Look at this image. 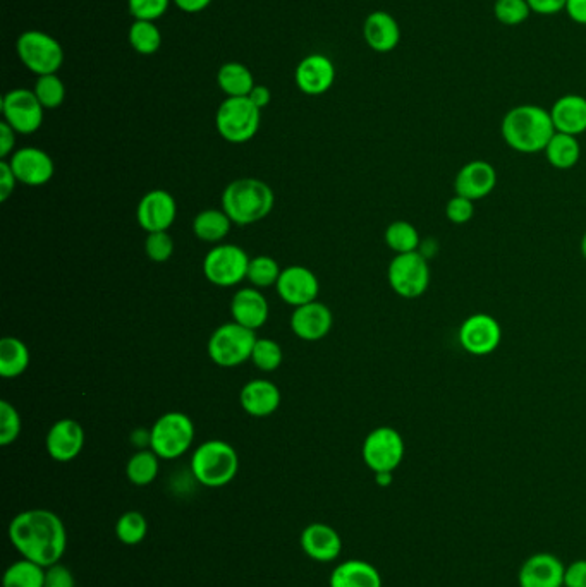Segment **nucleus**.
I'll return each mask as SVG.
<instances>
[{
  "label": "nucleus",
  "mask_w": 586,
  "mask_h": 587,
  "mask_svg": "<svg viewBox=\"0 0 586 587\" xmlns=\"http://www.w3.org/2000/svg\"><path fill=\"white\" fill-rule=\"evenodd\" d=\"M4 121L19 134L37 133L43 124V105L35 91L16 88L2 98Z\"/></svg>",
  "instance_id": "f8f14e48"
},
{
  "label": "nucleus",
  "mask_w": 586,
  "mask_h": 587,
  "mask_svg": "<svg viewBox=\"0 0 586 587\" xmlns=\"http://www.w3.org/2000/svg\"><path fill=\"white\" fill-rule=\"evenodd\" d=\"M274 203V191L269 184L251 177L231 182L222 194V210L236 225H250L262 220L272 212Z\"/></svg>",
  "instance_id": "7ed1b4c3"
},
{
  "label": "nucleus",
  "mask_w": 586,
  "mask_h": 587,
  "mask_svg": "<svg viewBox=\"0 0 586 587\" xmlns=\"http://www.w3.org/2000/svg\"><path fill=\"white\" fill-rule=\"evenodd\" d=\"M526 2L532 9V13L540 14V16H554L564 11L568 0H526Z\"/></svg>",
  "instance_id": "09e8293b"
},
{
  "label": "nucleus",
  "mask_w": 586,
  "mask_h": 587,
  "mask_svg": "<svg viewBox=\"0 0 586 587\" xmlns=\"http://www.w3.org/2000/svg\"><path fill=\"white\" fill-rule=\"evenodd\" d=\"M260 112L248 97L226 98L215 115V126L224 140L241 145L258 133Z\"/></svg>",
  "instance_id": "0eeeda50"
},
{
  "label": "nucleus",
  "mask_w": 586,
  "mask_h": 587,
  "mask_svg": "<svg viewBox=\"0 0 586 587\" xmlns=\"http://www.w3.org/2000/svg\"><path fill=\"white\" fill-rule=\"evenodd\" d=\"M506 145L519 153L544 152L550 138L556 134L549 110L540 105L525 103L507 110L501 124Z\"/></svg>",
  "instance_id": "f03ea898"
},
{
  "label": "nucleus",
  "mask_w": 586,
  "mask_h": 587,
  "mask_svg": "<svg viewBox=\"0 0 586 587\" xmlns=\"http://www.w3.org/2000/svg\"><path fill=\"white\" fill-rule=\"evenodd\" d=\"M217 83L227 98L248 97L255 88V79L250 69L239 62H227L220 67Z\"/></svg>",
  "instance_id": "c85d7f7f"
},
{
  "label": "nucleus",
  "mask_w": 586,
  "mask_h": 587,
  "mask_svg": "<svg viewBox=\"0 0 586 587\" xmlns=\"http://www.w3.org/2000/svg\"><path fill=\"white\" fill-rule=\"evenodd\" d=\"M281 272L279 263L274 258L255 256V258H251L250 265H248L246 279L250 280L255 287L265 289V287H272V285L277 284V280L281 277Z\"/></svg>",
  "instance_id": "e433bc0d"
},
{
  "label": "nucleus",
  "mask_w": 586,
  "mask_h": 587,
  "mask_svg": "<svg viewBox=\"0 0 586 587\" xmlns=\"http://www.w3.org/2000/svg\"><path fill=\"white\" fill-rule=\"evenodd\" d=\"M545 157L549 164L557 170L573 169L581 157V146L578 136L557 133L550 138L549 145L545 146Z\"/></svg>",
  "instance_id": "cd10ccee"
},
{
  "label": "nucleus",
  "mask_w": 586,
  "mask_h": 587,
  "mask_svg": "<svg viewBox=\"0 0 586 587\" xmlns=\"http://www.w3.org/2000/svg\"><path fill=\"white\" fill-rule=\"evenodd\" d=\"M275 287L282 301L291 304L294 308L317 301L318 291H320L317 275L310 268L301 267V265H293L282 270Z\"/></svg>",
  "instance_id": "2eb2a0df"
},
{
  "label": "nucleus",
  "mask_w": 586,
  "mask_h": 587,
  "mask_svg": "<svg viewBox=\"0 0 586 587\" xmlns=\"http://www.w3.org/2000/svg\"><path fill=\"white\" fill-rule=\"evenodd\" d=\"M16 145V131L6 121L0 122V157H9Z\"/></svg>",
  "instance_id": "8fccbe9b"
},
{
  "label": "nucleus",
  "mask_w": 586,
  "mask_h": 587,
  "mask_svg": "<svg viewBox=\"0 0 586 587\" xmlns=\"http://www.w3.org/2000/svg\"><path fill=\"white\" fill-rule=\"evenodd\" d=\"M9 165H11L18 182L31 186V188L43 186L54 177V160L50 158L49 153L43 152L40 148H33V146L14 152L13 157L9 160Z\"/></svg>",
  "instance_id": "dca6fc26"
},
{
  "label": "nucleus",
  "mask_w": 586,
  "mask_h": 587,
  "mask_svg": "<svg viewBox=\"0 0 586 587\" xmlns=\"http://www.w3.org/2000/svg\"><path fill=\"white\" fill-rule=\"evenodd\" d=\"M564 586L586 587V560H576L566 567Z\"/></svg>",
  "instance_id": "de8ad7c7"
},
{
  "label": "nucleus",
  "mask_w": 586,
  "mask_h": 587,
  "mask_svg": "<svg viewBox=\"0 0 586 587\" xmlns=\"http://www.w3.org/2000/svg\"><path fill=\"white\" fill-rule=\"evenodd\" d=\"M21 433V418L13 404L7 400L0 402V445L7 447L18 440Z\"/></svg>",
  "instance_id": "a19ab883"
},
{
  "label": "nucleus",
  "mask_w": 586,
  "mask_h": 587,
  "mask_svg": "<svg viewBox=\"0 0 586 587\" xmlns=\"http://www.w3.org/2000/svg\"><path fill=\"white\" fill-rule=\"evenodd\" d=\"M330 587H382V577L372 563L346 560L330 575Z\"/></svg>",
  "instance_id": "bb28decb"
},
{
  "label": "nucleus",
  "mask_w": 586,
  "mask_h": 587,
  "mask_svg": "<svg viewBox=\"0 0 586 587\" xmlns=\"http://www.w3.org/2000/svg\"><path fill=\"white\" fill-rule=\"evenodd\" d=\"M178 215V205L172 198L171 193L164 189H153L150 193L145 194L138 203L136 218L141 229L147 230L148 234L152 232H167L169 227L174 224Z\"/></svg>",
  "instance_id": "4468645a"
},
{
  "label": "nucleus",
  "mask_w": 586,
  "mask_h": 587,
  "mask_svg": "<svg viewBox=\"0 0 586 587\" xmlns=\"http://www.w3.org/2000/svg\"><path fill=\"white\" fill-rule=\"evenodd\" d=\"M176 6L184 11V13H202L203 9H207L210 4H212V0H172Z\"/></svg>",
  "instance_id": "864d4df0"
},
{
  "label": "nucleus",
  "mask_w": 586,
  "mask_h": 587,
  "mask_svg": "<svg viewBox=\"0 0 586 587\" xmlns=\"http://www.w3.org/2000/svg\"><path fill=\"white\" fill-rule=\"evenodd\" d=\"M248 98H250L255 107H258V109L262 110L265 109V107L269 105L270 100H272V93H270V90L267 88V86L255 85V88L251 90Z\"/></svg>",
  "instance_id": "603ef678"
},
{
  "label": "nucleus",
  "mask_w": 586,
  "mask_h": 587,
  "mask_svg": "<svg viewBox=\"0 0 586 587\" xmlns=\"http://www.w3.org/2000/svg\"><path fill=\"white\" fill-rule=\"evenodd\" d=\"M85 447V430L74 419H59L47 435V452L57 462H71Z\"/></svg>",
  "instance_id": "412c9836"
},
{
  "label": "nucleus",
  "mask_w": 586,
  "mask_h": 587,
  "mask_svg": "<svg viewBox=\"0 0 586 587\" xmlns=\"http://www.w3.org/2000/svg\"><path fill=\"white\" fill-rule=\"evenodd\" d=\"M148 522L145 515L136 510H129L119 517L116 524V536L123 545H140L147 538Z\"/></svg>",
  "instance_id": "c9c22d12"
},
{
  "label": "nucleus",
  "mask_w": 586,
  "mask_h": 587,
  "mask_svg": "<svg viewBox=\"0 0 586 587\" xmlns=\"http://www.w3.org/2000/svg\"><path fill=\"white\" fill-rule=\"evenodd\" d=\"M33 91L37 95L38 102L42 103L43 109H59L66 98V86L57 74L38 76L37 85Z\"/></svg>",
  "instance_id": "4c0bfd02"
},
{
  "label": "nucleus",
  "mask_w": 586,
  "mask_h": 587,
  "mask_svg": "<svg viewBox=\"0 0 586 587\" xmlns=\"http://www.w3.org/2000/svg\"><path fill=\"white\" fill-rule=\"evenodd\" d=\"M145 253L155 263H164L174 253V241L169 232H152L145 243Z\"/></svg>",
  "instance_id": "37998d69"
},
{
  "label": "nucleus",
  "mask_w": 586,
  "mask_h": 587,
  "mask_svg": "<svg viewBox=\"0 0 586 587\" xmlns=\"http://www.w3.org/2000/svg\"><path fill=\"white\" fill-rule=\"evenodd\" d=\"M16 184H18V179L14 176L11 165L6 160H2L0 162V201L2 203H6L11 198V194L16 189Z\"/></svg>",
  "instance_id": "49530a36"
},
{
  "label": "nucleus",
  "mask_w": 586,
  "mask_h": 587,
  "mask_svg": "<svg viewBox=\"0 0 586 587\" xmlns=\"http://www.w3.org/2000/svg\"><path fill=\"white\" fill-rule=\"evenodd\" d=\"M193 440L195 424L184 412H167L150 430V448L160 459H178L190 450Z\"/></svg>",
  "instance_id": "39448f33"
},
{
  "label": "nucleus",
  "mask_w": 586,
  "mask_h": 587,
  "mask_svg": "<svg viewBox=\"0 0 586 587\" xmlns=\"http://www.w3.org/2000/svg\"><path fill=\"white\" fill-rule=\"evenodd\" d=\"M557 133L580 136L586 133V98L568 93L557 98L549 110Z\"/></svg>",
  "instance_id": "b1692460"
},
{
  "label": "nucleus",
  "mask_w": 586,
  "mask_h": 587,
  "mask_svg": "<svg viewBox=\"0 0 586 587\" xmlns=\"http://www.w3.org/2000/svg\"><path fill=\"white\" fill-rule=\"evenodd\" d=\"M2 584L4 587H43L45 567L23 558L6 570Z\"/></svg>",
  "instance_id": "72a5a7b5"
},
{
  "label": "nucleus",
  "mask_w": 586,
  "mask_h": 587,
  "mask_svg": "<svg viewBox=\"0 0 586 587\" xmlns=\"http://www.w3.org/2000/svg\"><path fill=\"white\" fill-rule=\"evenodd\" d=\"M232 220L224 210H203L193 222L196 237L203 243H220L231 230Z\"/></svg>",
  "instance_id": "7c9ffc66"
},
{
  "label": "nucleus",
  "mask_w": 586,
  "mask_h": 587,
  "mask_svg": "<svg viewBox=\"0 0 586 587\" xmlns=\"http://www.w3.org/2000/svg\"><path fill=\"white\" fill-rule=\"evenodd\" d=\"M473 215H475V201L458 196V194L447 201L446 217L449 218V222H452V224H468Z\"/></svg>",
  "instance_id": "c03bdc74"
},
{
  "label": "nucleus",
  "mask_w": 586,
  "mask_h": 587,
  "mask_svg": "<svg viewBox=\"0 0 586 587\" xmlns=\"http://www.w3.org/2000/svg\"><path fill=\"white\" fill-rule=\"evenodd\" d=\"M231 315L239 325L257 330L269 320V303L262 292L246 287L232 297Z\"/></svg>",
  "instance_id": "393cba45"
},
{
  "label": "nucleus",
  "mask_w": 586,
  "mask_h": 587,
  "mask_svg": "<svg viewBox=\"0 0 586 587\" xmlns=\"http://www.w3.org/2000/svg\"><path fill=\"white\" fill-rule=\"evenodd\" d=\"M375 481L379 486H389L392 483V473H375Z\"/></svg>",
  "instance_id": "6e6d98bb"
},
{
  "label": "nucleus",
  "mask_w": 586,
  "mask_h": 587,
  "mask_svg": "<svg viewBox=\"0 0 586 587\" xmlns=\"http://www.w3.org/2000/svg\"><path fill=\"white\" fill-rule=\"evenodd\" d=\"M159 455L150 450H138L126 466L128 479L136 486L152 485L153 481L159 476Z\"/></svg>",
  "instance_id": "2f4dec72"
},
{
  "label": "nucleus",
  "mask_w": 586,
  "mask_h": 587,
  "mask_svg": "<svg viewBox=\"0 0 586 587\" xmlns=\"http://www.w3.org/2000/svg\"><path fill=\"white\" fill-rule=\"evenodd\" d=\"M281 345L272 339H257V344L251 352V361L257 366L258 370L270 373L275 371L282 364Z\"/></svg>",
  "instance_id": "58836bf2"
},
{
  "label": "nucleus",
  "mask_w": 586,
  "mask_h": 587,
  "mask_svg": "<svg viewBox=\"0 0 586 587\" xmlns=\"http://www.w3.org/2000/svg\"><path fill=\"white\" fill-rule=\"evenodd\" d=\"M334 325V316L324 303L303 304L294 309L291 316V328L298 339L306 342H317L329 335Z\"/></svg>",
  "instance_id": "6ab92c4d"
},
{
  "label": "nucleus",
  "mask_w": 586,
  "mask_h": 587,
  "mask_svg": "<svg viewBox=\"0 0 586 587\" xmlns=\"http://www.w3.org/2000/svg\"><path fill=\"white\" fill-rule=\"evenodd\" d=\"M129 43L138 54H157L162 47V33L153 21H135L129 28Z\"/></svg>",
  "instance_id": "f704fd0d"
},
{
  "label": "nucleus",
  "mask_w": 586,
  "mask_h": 587,
  "mask_svg": "<svg viewBox=\"0 0 586 587\" xmlns=\"http://www.w3.org/2000/svg\"><path fill=\"white\" fill-rule=\"evenodd\" d=\"M239 469L238 452L222 440H210L196 448L191 459V471L200 485L220 488L236 478Z\"/></svg>",
  "instance_id": "20e7f679"
},
{
  "label": "nucleus",
  "mask_w": 586,
  "mask_h": 587,
  "mask_svg": "<svg viewBox=\"0 0 586 587\" xmlns=\"http://www.w3.org/2000/svg\"><path fill=\"white\" fill-rule=\"evenodd\" d=\"M387 279L397 296L404 299L422 297L430 285L427 256L422 251L394 256L387 270Z\"/></svg>",
  "instance_id": "6e6552de"
},
{
  "label": "nucleus",
  "mask_w": 586,
  "mask_h": 587,
  "mask_svg": "<svg viewBox=\"0 0 586 587\" xmlns=\"http://www.w3.org/2000/svg\"><path fill=\"white\" fill-rule=\"evenodd\" d=\"M9 539L21 557L45 569L61 562L68 546L61 517L45 509L25 510L16 515L9 524Z\"/></svg>",
  "instance_id": "f257e3e1"
},
{
  "label": "nucleus",
  "mask_w": 586,
  "mask_h": 587,
  "mask_svg": "<svg viewBox=\"0 0 586 587\" xmlns=\"http://www.w3.org/2000/svg\"><path fill=\"white\" fill-rule=\"evenodd\" d=\"M564 13L576 25L586 26V0H568Z\"/></svg>",
  "instance_id": "3c124183"
},
{
  "label": "nucleus",
  "mask_w": 586,
  "mask_h": 587,
  "mask_svg": "<svg viewBox=\"0 0 586 587\" xmlns=\"http://www.w3.org/2000/svg\"><path fill=\"white\" fill-rule=\"evenodd\" d=\"M301 548L317 562H334L342 550V539L334 527L317 522L306 527L301 534Z\"/></svg>",
  "instance_id": "4be33fe9"
},
{
  "label": "nucleus",
  "mask_w": 586,
  "mask_h": 587,
  "mask_svg": "<svg viewBox=\"0 0 586 587\" xmlns=\"http://www.w3.org/2000/svg\"><path fill=\"white\" fill-rule=\"evenodd\" d=\"M580 249L581 255H583V258L586 260V232L583 234V237H581Z\"/></svg>",
  "instance_id": "4d7b16f0"
},
{
  "label": "nucleus",
  "mask_w": 586,
  "mask_h": 587,
  "mask_svg": "<svg viewBox=\"0 0 586 587\" xmlns=\"http://www.w3.org/2000/svg\"><path fill=\"white\" fill-rule=\"evenodd\" d=\"M403 436L391 426H380L368 433L363 442V460L373 473H394L403 462Z\"/></svg>",
  "instance_id": "9b49d317"
},
{
  "label": "nucleus",
  "mask_w": 586,
  "mask_h": 587,
  "mask_svg": "<svg viewBox=\"0 0 586 587\" xmlns=\"http://www.w3.org/2000/svg\"><path fill=\"white\" fill-rule=\"evenodd\" d=\"M296 85L305 95L318 97L332 88L336 81V67L327 55L312 54L305 57L294 73Z\"/></svg>",
  "instance_id": "f3484780"
},
{
  "label": "nucleus",
  "mask_w": 586,
  "mask_h": 587,
  "mask_svg": "<svg viewBox=\"0 0 586 587\" xmlns=\"http://www.w3.org/2000/svg\"><path fill=\"white\" fill-rule=\"evenodd\" d=\"M502 342L501 323L487 313L471 315L461 323L459 344L471 356H489Z\"/></svg>",
  "instance_id": "ddd939ff"
},
{
  "label": "nucleus",
  "mask_w": 586,
  "mask_h": 587,
  "mask_svg": "<svg viewBox=\"0 0 586 587\" xmlns=\"http://www.w3.org/2000/svg\"><path fill=\"white\" fill-rule=\"evenodd\" d=\"M255 344V330L232 321L212 333L208 340V356L220 368H236L251 359Z\"/></svg>",
  "instance_id": "423d86ee"
},
{
  "label": "nucleus",
  "mask_w": 586,
  "mask_h": 587,
  "mask_svg": "<svg viewBox=\"0 0 586 587\" xmlns=\"http://www.w3.org/2000/svg\"><path fill=\"white\" fill-rule=\"evenodd\" d=\"M566 567L556 555L537 553L519 569V587H562Z\"/></svg>",
  "instance_id": "aec40b11"
},
{
  "label": "nucleus",
  "mask_w": 586,
  "mask_h": 587,
  "mask_svg": "<svg viewBox=\"0 0 586 587\" xmlns=\"http://www.w3.org/2000/svg\"><path fill=\"white\" fill-rule=\"evenodd\" d=\"M363 37L370 49L387 54L401 42V28L396 18L385 11L368 14L363 25Z\"/></svg>",
  "instance_id": "5701e85b"
},
{
  "label": "nucleus",
  "mask_w": 586,
  "mask_h": 587,
  "mask_svg": "<svg viewBox=\"0 0 586 587\" xmlns=\"http://www.w3.org/2000/svg\"><path fill=\"white\" fill-rule=\"evenodd\" d=\"M172 0H128L129 13L135 21H157L171 6Z\"/></svg>",
  "instance_id": "79ce46f5"
},
{
  "label": "nucleus",
  "mask_w": 586,
  "mask_h": 587,
  "mask_svg": "<svg viewBox=\"0 0 586 587\" xmlns=\"http://www.w3.org/2000/svg\"><path fill=\"white\" fill-rule=\"evenodd\" d=\"M43 587H76V581H74L73 572L59 562L45 569Z\"/></svg>",
  "instance_id": "a18cd8bd"
},
{
  "label": "nucleus",
  "mask_w": 586,
  "mask_h": 587,
  "mask_svg": "<svg viewBox=\"0 0 586 587\" xmlns=\"http://www.w3.org/2000/svg\"><path fill=\"white\" fill-rule=\"evenodd\" d=\"M30 366V351L23 340L4 337L0 340V375L11 380L23 375Z\"/></svg>",
  "instance_id": "c756f323"
},
{
  "label": "nucleus",
  "mask_w": 586,
  "mask_h": 587,
  "mask_svg": "<svg viewBox=\"0 0 586 587\" xmlns=\"http://www.w3.org/2000/svg\"><path fill=\"white\" fill-rule=\"evenodd\" d=\"M530 14L532 9L526 0H495L494 16L501 25H523Z\"/></svg>",
  "instance_id": "ea45409f"
},
{
  "label": "nucleus",
  "mask_w": 586,
  "mask_h": 587,
  "mask_svg": "<svg viewBox=\"0 0 586 587\" xmlns=\"http://www.w3.org/2000/svg\"><path fill=\"white\" fill-rule=\"evenodd\" d=\"M497 186V170L485 160H473L459 169L454 179V191L471 201L487 198Z\"/></svg>",
  "instance_id": "a211bd4d"
},
{
  "label": "nucleus",
  "mask_w": 586,
  "mask_h": 587,
  "mask_svg": "<svg viewBox=\"0 0 586 587\" xmlns=\"http://www.w3.org/2000/svg\"><path fill=\"white\" fill-rule=\"evenodd\" d=\"M385 244L396 253H413L420 248V232L416 230L415 225L409 224L406 220H396L385 229Z\"/></svg>",
  "instance_id": "473e14b6"
},
{
  "label": "nucleus",
  "mask_w": 586,
  "mask_h": 587,
  "mask_svg": "<svg viewBox=\"0 0 586 587\" xmlns=\"http://www.w3.org/2000/svg\"><path fill=\"white\" fill-rule=\"evenodd\" d=\"M19 59L37 76L57 74L64 62V50L54 37L38 30L25 31L18 38Z\"/></svg>",
  "instance_id": "1a4fd4ad"
},
{
  "label": "nucleus",
  "mask_w": 586,
  "mask_h": 587,
  "mask_svg": "<svg viewBox=\"0 0 586 587\" xmlns=\"http://www.w3.org/2000/svg\"><path fill=\"white\" fill-rule=\"evenodd\" d=\"M239 400L253 418H267L281 406V390L269 380H253L243 387Z\"/></svg>",
  "instance_id": "a878e982"
},
{
  "label": "nucleus",
  "mask_w": 586,
  "mask_h": 587,
  "mask_svg": "<svg viewBox=\"0 0 586 587\" xmlns=\"http://www.w3.org/2000/svg\"><path fill=\"white\" fill-rule=\"evenodd\" d=\"M250 258L236 244H219L205 256L203 273L210 284L234 287L246 279Z\"/></svg>",
  "instance_id": "9d476101"
},
{
  "label": "nucleus",
  "mask_w": 586,
  "mask_h": 587,
  "mask_svg": "<svg viewBox=\"0 0 586 587\" xmlns=\"http://www.w3.org/2000/svg\"><path fill=\"white\" fill-rule=\"evenodd\" d=\"M131 442H133V445H135V447H140L141 450H145V447H150V431H133V435H131Z\"/></svg>",
  "instance_id": "5fc2aeb1"
}]
</instances>
